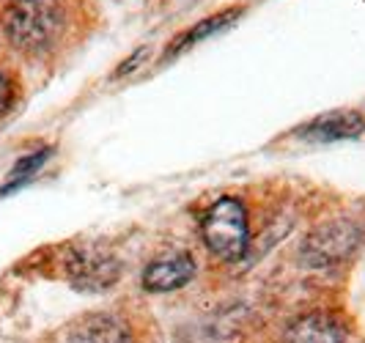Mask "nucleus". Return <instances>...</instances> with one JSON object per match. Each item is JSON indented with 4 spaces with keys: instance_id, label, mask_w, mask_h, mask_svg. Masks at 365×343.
Wrapping results in <instances>:
<instances>
[{
    "instance_id": "f257e3e1",
    "label": "nucleus",
    "mask_w": 365,
    "mask_h": 343,
    "mask_svg": "<svg viewBox=\"0 0 365 343\" xmlns=\"http://www.w3.org/2000/svg\"><path fill=\"white\" fill-rule=\"evenodd\" d=\"M63 25L58 0H14L6 11V34L19 50L36 53L53 44Z\"/></svg>"
},
{
    "instance_id": "f03ea898",
    "label": "nucleus",
    "mask_w": 365,
    "mask_h": 343,
    "mask_svg": "<svg viewBox=\"0 0 365 343\" xmlns=\"http://www.w3.org/2000/svg\"><path fill=\"white\" fill-rule=\"evenodd\" d=\"M203 242L222 261H234L247 250V212L237 198L215 200L201 220Z\"/></svg>"
},
{
    "instance_id": "7ed1b4c3",
    "label": "nucleus",
    "mask_w": 365,
    "mask_h": 343,
    "mask_svg": "<svg viewBox=\"0 0 365 343\" xmlns=\"http://www.w3.org/2000/svg\"><path fill=\"white\" fill-rule=\"evenodd\" d=\"M357 245V228L349 222H332L319 231H313L305 242V258L311 264H332L346 258Z\"/></svg>"
},
{
    "instance_id": "20e7f679",
    "label": "nucleus",
    "mask_w": 365,
    "mask_h": 343,
    "mask_svg": "<svg viewBox=\"0 0 365 343\" xmlns=\"http://www.w3.org/2000/svg\"><path fill=\"white\" fill-rule=\"evenodd\" d=\"M195 275V261L190 253H170L163 258H154L143 270V286L146 291L165 294V291H176L187 286Z\"/></svg>"
},
{
    "instance_id": "39448f33",
    "label": "nucleus",
    "mask_w": 365,
    "mask_h": 343,
    "mask_svg": "<svg viewBox=\"0 0 365 343\" xmlns=\"http://www.w3.org/2000/svg\"><path fill=\"white\" fill-rule=\"evenodd\" d=\"M363 129L365 118L357 110H332V113L313 118L311 124L299 132V138L311 140V143H335V140L357 138Z\"/></svg>"
},
{
    "instance_id": "423d86ee",
    "label": "nucleus",
    "mask_w": 365,
    "mask_h": 343,
    "mask_svg": "<svg viewBox=\"0 0 365 343\" xmlns=\"http://www.w3.org/2000/svg\"><path fill=\"white\" fill-rule=\"evenodd\" d=\"M69 343H132L129 327L115 316L96 313L77 322L69 332Z\"/></svg>"
},
{
    "instance_id": "0eeeda50",
    "label": "nucleus",
    "mask_w": 365,
    "mask_h": 343,
    "mask_svg": "<svg viewBox=\"0 0 365 343\" xmlns=\"http://www.w3.org/2000/svg\"><path fill=\"white\" fill-rule=\"evenodd\" d=\"M283 343H346V335L335 319H329L324 313H311L297 319L286 329Z\"/></svg>"
},
{
    "instance_id": "6e6552de",
    "label": "nucleus",
    "mask_w": 365,
    "mask_h": 343,
    "mask_svg": "<svg viewBox=\"0 0 365 343\" xmlns=\"http://www.w3.org/2000/svg\"><path fill=\"white\" fill-rule=\"evenodd\" d=\"M115 261L102 255H77L72 264V277L83 289H105L115 280Z\"/></svg>"
},
{
    "instance_id": "1a4fd4ad",
    "label": "nucleus",
    "mask_w": 365,
    "mask_h": 343,
    "mask_svg": "<svg viewBox=\"0 0 365 343\" xmlns=\"http://www.w3.org/2000/svg\"><path fill=\"white\" fill-rule=\"evenodd\" d=\"M239 14H242V9H228V11L212 14V17H206L203 22H198V25H192L190 31H184L182 36L173 39V44L165 50V58H168V55L182 53V50L192 47V44H198V41H203V39H209V36H215V34H220V31H225L231 22H237Z\"/></svg>"
},
{
    "instance_id": "9d476101",
    "label": "nucleus",
    "mask_w": 365,
    "mask_h": 343,
    "mask_svg": "<svg viewBox=\"0 0 365 343\" xmlns=\"http://www.w3.org/2000/svg\"><path fill=\"white\" fill-rule=\"evenodd\" d=\"M11 105V83L0 74V113Z\"/></svg>"
}]
</instances>
